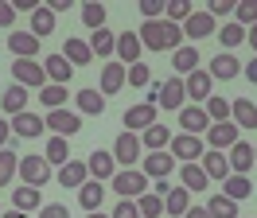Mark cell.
Masks as SVG:
<instances>
[{"label": "cell", "mask_w": 257, "mask_h": 218, "mask_svg": "<svg viewBox=\"0 0 257 218\" xmlns=\"http://www.w3.org/2000/svg\"><path fill=\"white\" fill-rule=\"evenodd\" d=\"M12 206H16V210H24V214H39V206H43V199H39V187L20 183L16 191H12Z\"/></svg>", "instance_id": "cell-25"}, {"label": "cell", "mask_w": 257, "mask_h": 218, "mask_svg": "<svg viewBox=\"0 0 257 218\" xmlns=\"http://www.w3.org/2000/svg\"><path fill=\"white\" fill-rule=\"evenodd\" d=\"M156 113L160 109L152 105V101H141V105H128L125 109V133H145L156 125Z\"/></svg>", "instance_id": "cell-11"}, {"label": "cell", "mask_w": 257, "mask_h": 218, "mask_svg": "<svg viewBox=\"0 0 257 218\" xmlns=\"http://www.w3.org/2000/svg\"><path fill=\"white\" fill-rule=\"evenodd\" d=\"M43 156H47L51 168H63L66 160H70V140H66V137H51L47 148H43Z\"/></svg>", "instance_id": "cell-37"}, {"label": "cell", "mask_w": 257, "mask_h": 218, "mask_svg": "<svg viewBox=\"0 0 257 218\" xmlns=\"http://www.w3.org/2000/svg\"><path fill=\"white\" fill-rule=\"evenodd\" d=\"M82 24H86L90 31H101V28H105V4L86 0V4H82Z\"/></svg>", "instance_id": "cell-41"}, {"label": "cell", "mask_w": 257, "mask_h": 218, "mask_svg": "<svg viewBox=\"0 0 257 218\" xmlns=\"http://www.w3.org/2000/svg\"><path fill=\"white\" fill-rule=\"evenodd\" d=\"M214 31H218V20L210 12H191V20L183 24V39L191 35V43H195V39H210Z\"/></svg>", "instance_id": "cell-18"}, {"label": "cell", "mask_w": 257, "mask_h": 218, "mask_svg": "<svg viewBox=\"0 0 257 218\" xmlns=\"http://www.w3.org/2000/svg\"><path fill=\"white\" fill-rule=\"evenodd\" d=\"M141 16L145 20H164V0H141Z\"/></svg>", "instance_id": "cell-51"}, {"label": "cell", "mask_w": 257, "mask_h": 218, "mask_svg": "<svg viewBox=\"0 0 257 218\" xmlns=\"http://www.w3.org/2000/svg\"><path fill=\"white\" fill-rule=\"evenodd\" d=\"M86 168H90V179H113L117 175V160H113V152H105V148H94L90 152V160H86Z\"/></svg>", "instance_id": "cell-17"}, {"label": "cell", "mask_w": 257, "mask_h": 218, "mask_svg": "<svg viewBox=\"0 0 257 218\" xmlns=\"http://www.w3.org/2000/svg\"><path fill=\"white\" fill-rule=\"evenodd\" d=\"M241 74V62L230 55V51H218L214 59H210V78H218V82H230V78Z\"/></svg>", "instance_id": "cell-22"}, {"label": "cell", "mask_w": 257, "mask_h": 218, "mask_svg": "<svg viewBox=\"0 0 257 218\" xmlns=\"http://www.w3.org/2000/svg\"><path fill=\"white\" fill-rule=\"evenodd\" d=\"M141 55H145L141 35H137V31H121V35H117V62H121V66H133V62H141Z\"/></svg>", "instance_id": "cell-15"}, {"label": "cell", "mask_w": 257, "mask_h": 218, "mask_svg": "<svg viewBox=\"0 0 257 218\" xmlns=\"http://www.w3.org/2000/svg\"><path fill=\"white\" fill-rule=\"evenodd\" d=\"M0 218H35V214H24V210H4Z\"/></svg>", "instance_id": "cell-59"}, {"label": "cell", "mask_w": 257, "mask_h": 218, "mask_svg": "<svg viewBox=\"0 0 257 218\" xmlns=\"http://www.w3.org/2000/svg\"><path fill=\"white\" fill-rule=\"evenodd\" d=\"M214 35L222 39L226 51H230V47H238V43H245V28H241V24H234V20H226L222 31H214Z\"/></svg>", "instance_id": "cell-45"}, {"label": "cell", "mask_w": 257, "mask_h": 218, "mask_svg": "<svg viewBox=\"0 0 257 218\" xmlns=\"http://www.w3.org/2000/svg\"><path fill=\"white\" fill-rule=\"evenodd\" d=\"M16 4H12V0H0V28H12V24H16Z\"/></svg>", "instance_id": "cell-52"}, {"label": "cell", "mask_w": 257, "mask_h": 218, "mask_svg": "<svg viewBox=\"0 0 257 218\" xmlns=\"http://www.w3.org/2000/svg\"><path fill=\"white\" fill-rule=\"evenodd\" d=\"M168 152L176 156L179 164H199L203 152H207V140H203V137H191V133H176L172 144H168Z\"/></svg>", "instance_id": "cell-4"}, {"label": "cell", "mask_w": 257, "mask_h": 218, "mask_svg": "<svg viewBox=\"0 0 257 218\" xmlns=\"http://www.w3.org/2000/svg\"><path fill=\"white\" fill-rule=\"evenodd\" d=\"M191 12L195 8L187 4V0H168V4H164V20H168V24H179V28L191 20Z\"/></svg>", "instance_id": "cell-42"}, {"label": "cell", "mask_w": 257, "mask_h": 218, "mask_svg": "<svg viewBox=\"0 0 257 218\" xmlns=\"http://www.w3.org/2000/svg\"><path fill=\"white\" fill-rule=\"evenodd\" d=\"M0 109H4V117H16V113H24L28 109V86H8L4 90V97H0Z\"/></svg>", "instance_id": "cell-27"}, {"label": "cell", "mask_w": 257, "mask_h": 218, "mask_svg": "<svg viewBox=\"0 0 257 218\" xmlns=\"http://www.w3.org/2000/svg\"><path fill=\"white\" fill-rule=\"evenodd\" d=\"M234 8H238V0H210L207 12L214 16V20H226V16H234Z\"/></svg>", "instance_id": "cell-50"}, {"label": "cell", "mask_w": 257, "mask_h": 218, "mask_svg": "<svg viewBox=\"0 0 257 218\" xmlns=\"http://www.w3.org/2000/svg\"><path fill=\"white\" fill-rule=\"evenodd\" d=\"M253 160H257V144H253Z\"/></svg>", "instance_id": "cell-61"}, {"label": "cell", "mask_w": 257, "mask_h": 218, "mask_svg": "<svg viewBox=\"0 0 257 218\" xmlns=\"http://www.w3.org/2000/svg\"><path fill=\"white\" fill-rule=\"evenodd\" d=\"M8 51H12L16 59H35V55H39V39H35L32 31H12V35H8Z\"/></svg>", "instance_id": "cell-24"}, {"label": "cell", "mask_w": 257, "mask_h": 218, "mask_svg": "<svg viewBox=\"0 0 257 218\" xmlns=\"http://www.w3.org/2000/svg\"><path fill=\"white\" fill-rule=\"evenodd\" d=\"M137 206H141V218H160V214H164V195L145 191V195L137 199Z\"/></svg>", "instance_id": "cell-44"}, {"label": "cell", "mask_w": 257, "mask_h": 218, "mask_svg": "<svg viewBox=\"0 0 257 218\" xmlns=\"http://www.w3.org/2000/svg\"><path fill=\"white\" fill-rule=\"evenodd\" d=\"M245 43L253 47V55H257V24H253V28H245Z\"/></svg>", "instance_id": "cell-57"}, {"label": "cell", "mask_w": 257, "mask_h": 218, "mask_svg": "<svg viewBox=\"0 0 257 218\" xmlns=\"http://www.w3.org/2000/svg\"><path fill=\"white\" fill-rule=\"evenodd\" d=\"M55 24H59V16L51 12L47 4H39V8L32 12V28H28V31H32L35 39H43V35H51V31H55Z\"/></svg>", "instance_id": "cell-33"}, {"label": "cell", "mask_w": 257, "mask_h": 218, "mask_svg": "<svg viewBox=\"0 0 257 218\" xmlns=\"http://www.w3.org/2000/svg\"><path fill=\"white\" fill-rule=\"evenodd\" d=\"M234 24L253 28V24H257V0H238V8H234Z\"/></svg>", "instance_id": "cell-48"}, {"label": "cell", "mask_w": 257, "mask_h": 218, "mask_svg": "<svg viewBox=\"0 0 257 218\" xmlns=\"http://www.w3.org/2000/svg\"><path fill=\"white\" fill-rule=\"evenodd\" d=\"M241 74H245V78H249V82L257 86V55H253L249 62H245V66H241Z\"/></svg>", "instance_id": "cell-55"}, {"label": "cell", "mask_w": 257, "mask_h": 218, "mask_svg": "<svg viewBox=\"0 0 257 218\" xmlns=\"http://www.w3.org/2000/svg\"><path fill=\"white\" fill-rule=\"evenodd\" d=\"M35 218H70V210H66L63 202H47V206H39Z\"/></svg>", "instance_id": "cell-53"}, {"label": "cell", "mask_w": 257, "mask_h": 218, "mask_svg": "<svg viewBox=\"0 0 257 218\" xmlns=\"http://www.w3.org/2000/svg\"><path fill=\"white\" fill-rule=\"evenodd\" d=\"M137 35H141L145 51H179L183 47V28L168 24V20H145L137 28Z\"/></svg>", "instance_id": "cell-1"}, {"label": "cell", "mask_w": 257, "mask_h": 218, "mask_svg": "<svg viewBox=\"0 0 257 218\" xmlns=\"http://www.w3.org/2000/svg\"><path fill=\"white\" fill-rule=\"evenodd\" d=\"M207 210H210V218H241L238 202L230 199V195H222V191H214L207 199Z\"/></svg>", "instance_id": "cell-34"}, {"label": "cell", "mask_w": 257, "mask_h": 218, "mask_svg": "<svg viewBox=\"0 0 257 218\" xmlns=\"http://www.w3.org/2000/svg\"><path fill=\"white\" fill-rule=\"evenodd\" d=\"M141 148H145V144H141V137H137V133H121V137L113 140V160H117V168H133V164H137V160H141Z\"/></svg>", "instance_id": "cell-9"}, {"label": "cell", "mask_w": 257, "mask_h": 218, "mask_svg": "<svg viewBox=\"0 0 257 218\" xmlns=\"http://www.w3.org/2000/svg\"><path fill=\"white\" fill-rule=\"evenodd\" d=\"M125 82L137 86V90H145V86H152V70L145 62H133V66H125Z\"/></svg>", "instance_id": "cell-46"}, {"label": "cell", "mask_w": 257, "mask_h": 218, "mask_svg": "<svg viewBox=\"0 0 257 218\" xmlns=\"http://www.w3.org/2000/svg\"><path fill=\"white\" fill-rule=\"evenodd\" d=\"M222 195H230L234 202L249 199V195H253V183H249V175H230V179L222 183Z\"/></svg>", "instance_id": "cell-39"}, {"label": "cell", "mask_w": 257, "mask_h": 218, "mask_svg": "<svg viewBox=\"0 0 257 218\" xmlns=\"http://www.w3.org/2000/svg\"><path fill=\"white\" fill-rule=\"evenodd\" d=\"M66 62H70V66H90V62H94V51H90V43H86V39H74V35H66Z\"/></svg>", "instance_id": "cell-31"}, {"label": "cell", "mask_w": 257, "mask_h": 218, "mask_svg": "<svg viewBox=\"0 0 257 218\" xmlns=\"http://www.w3.org/2000/svg\"><path fill=\"white\" fill-rule=\"evenodd\" d=\"M179 129L191 133V137H203V133L210 129L207 109H203V105H183V109H179Z\"/></svg>", "instance_id": "cell-16"}, {"label": "cell", "mask_w": 257, "mask_h": 218, "mask_svg": "<svg viewBox=\"0 0 257 218\" xmlns=\"http://www.w3.org/2000/svg\"><path fill=\"white\" fill-rule=\"evenodd\" d=\"M12 78H16V86H28V90H43L47 86V70L35 59H16L12 62Z\"/></svg>", "instance_id": "cell-6"}, {"label": "cell", "mask_w": 257, "mask_h": 218, "mask_svg": "<svg viewBox=\"0 0 257 218\" xmlns=\"http://www.w3.org/2000/svg\"><path fill=\"white\" fill-rule=\"evenodd\" d=\"M176 156L168 152V148H164V152H148V156H141V171H145L148 179H168V175H172V171H176Z\"/></svg>", "instance_id": "cell-10"}, {"label": "cell", "mask_w": 257, "mask_h": 218, "mask_svg": "<svg viewBox=\"0 0 257 218\" xmlns=\"http://www.w3.org/2000/svg\"><path fill=\"white\" fill-rule=\"evenodd\" d=\"M121 86H125V66H121V62H105V66H101V93L109 97V93H117Z\"/></svg>", "instance_id": "cell-35"}, {"label": "cell", "mask_w": 257, "mask_h": 218, "mask_svg": "<svg viewBox=\"0 0 257 218\" xmlns=\"http://www.w3.org/2000/svg\"><path fill=\"white\" fill-rule=\"evenodd\" d=\"M20 179L28 187H43L55 179V168L47 164V156H20Z\"/></svg>", "instance_id": "cell-5"}, {"label": "cell", "mask_w": 257, "mask_h": 218, "mask_svg": "<svg viewBox=\"0 0 257 218\" xmlns=\"http://www.w3.org/2000/svg\"><path fill=\"white\" fill-rule=\"evenodd\" d=\"M172 137H176V133H172V129H168V125H152V129H145V133H141V144H145L148 152H164V148H168V144H172Z\"/></svg>", "instance_id": "cell-28"}, {"label": "cell", "mask_w": 257, "mask_h": 218, "mask_svg": "<svg viewBox=\"0 0 257 218\" xmlns=\"http://www.w3.org/2000/svg\"><path fill=\"white\" fill-rule=\"evenodd\" d=\"M12 121V133L24 140H35L39 133H47V121L39 117V113H32V109H24V113H16V117H8Z\"/></svg>", "instance_id": "cell-13"}, {"label": "cell", "mask_w": 257, "mask_h": 218, "mask_svg": "<svg viewBox=\"0 0 257 218\" xmlns=\"http://www.w3.org/2000/svg\"><path fill=\"white\" fill-rule=\"evenodd\" d=\"M86 218H109V214H105V210H90Z\"/></svg>", "instance_id": "cell-60"}, {"label": "cell", "mask_w": 257, "mask_h": 218, "mask_svg": "<svg viewBox=\"0 0 257 218\" xmlns=\"http://www.w3.org/2000/svg\"><path fill=\"white\" fill-rule=\"evenodd\" d=\"M101 199H105L101 179H86V183L78 187V202L86 206V214H90V210H101Z\"/></svg>", "instance_id": "cell-32"}, {"label": "cell", "mask_w": 257, "mask_h": 218, "mask_svg": "<svg viewBox=\"0 0 257 218\" xmlns=\"http://www.w3.org/2000/svg\"><path fill=\"white\" fill-rule=\"evenodd\" d=\"M20 175V156L12 148H0V187H8Z\"/></svg>", "instance_id": "cell-40"}, {"label": "cell", "mask_w": 257, "mask_h": 218, "mask_svg": "<svg viewBox=\"0 0 257 218\" xmlns=\"http://www.w3.org/2000/svg\"><path fill=\"white\" fill-rule=\"evenodd\" d=\"M109 218H141V206H137V199H121L109 210Z\"/></svg>", "instance_id": "cell-49"}, {"label": "cell", "mask_w": 257, "mask_h": 218, "mask_svg": "<svg viewBox=\"0 0 257 218\" xmlns=\"http://www.w3.org/2000/svg\"><path fill=\"white\" fill-rule=\"evenodd\" d=\"M187 206H191V191H187L183 183L172 187V191L164 195V210H168L172 218H183V214H187Z\"/></svg>", "instance_id": "cell-30"}, {"label": "cell", "mask_w": 257, "mask_h": 218, "mask_svg": "<svg viewBox=\"0 0 257 218\" xmlns=\"http://www.w3.org/2000/svg\"><path fill=\"white\" fill-rule=\"evenodd\" d=\"M43 121H47V129L55 133V137H66V140L82 129V117L74 113V109H66V105L63 109H47V117H43Z\"/></svg>", "instance_id": "cell-7"}, {"label": "cell", "mask_w": 257, "mask_h": 218, "mask_svg": "<svg viewBox=\"0 0 257 218\" xmlns=\"http://www.w3.org/2000/svg\"><path fill=\"white\" fill-rule=\"evenodd\" d=\"M203 109H207L210 125H218V121H230V101H226V97H218V93H210L207 101H203Z\"/></svg>", "instance_id": "cell-43"}, {"label": "cell", "mask_w": 257, "mask_h": 218, "mask_svg": "<svg viewBox=\"0 0 257 218\" xmlns=\"http://www.w3.org/2000/svg\"><path fill=\"white\" fill-rule=\"evenodd\" d=\"M199 164H203V171H207V179H222V183H226V179L234 175V171H230V160H226V152H218V148H207Z\"/></svg>", "instance_id": "cell-19"}, {"label": "cell", "mask_w": 257, "mask_h": 218, "mask_svg": "<svg viewBox=\"0 0 257 218\" xmlns=\"http://www.w3.org/2000/svg\"><path fill=\"white\" fill-rule=\"evenodd\" d=\"M55 179H59V187H66V191H78V187L90 179V168H86V160H66L63 168L55 171Z\"/></svg>", "instance_id": "cell-14"}, {"label": "cell", "mask_w": 257, "mask_h": 218, "mask_svg": "<svg viewBox=\"0 0 257 218\" xmlns=\"http://www.w3.org/2000/svg\"><path fill=\"white\" fill-rule=\"evenodd\" d=\"M230 121L238 129H257V105L253 97H234L230 101Z\"/></svg>", "instance_id": "cell-21"}, {"label": "cell", "mask_w": 257, "mask_h": 218, "mask_svg": "<svg viewBox=\"0 0 257 218\" xmlns=\"http://www.w3.org/2000/svg\"><path fill=\"white\" fill-rule=\"evenodd\" d=\"M183 218H210V210H207V206H195V202H191V206H187V214H183Z\"/></svg>", "instance_id": "cell-56"}, {"label": "cell", "mask_w": 257, "mask_h": 218, "mask_svg": "<svg viewBox=\"0 0 257 218\" xmlns=\"http://www.w3.org/2000/svg\"><path fill=\"white\" fill-rule=\"evenodd\" d=\"M179 183L187 187V191H203L210 179H207V171H203V164H179Z\"/></svg>", "instance_id": "cell-36"}, {"label": "cell", "mask_w": 257, "mask_h": 218, "mask_svg": "<svg viewBox=\"0 0 257 218\" xmlns=\"http://www.w3.org/2000/svg\"><path fill=\"white\" fill-rule=\"evenodd\" d=\"M226 160H230V171H234V175H245V171L257 164L253 160V144H249V140H238L234 148H226Z\"/></svg>", "instance_id": "cell-20"}, {"label": "cell", "mask_w": 257, "mask_h": 218, "mask_svg": "<svg viewBox=\"0 0 257 218\" xmlns=\"http://www.w3.org/2000/svg\"><path fill=\"white\" fill-rule=\"evenodd\" d=\"M183 90H187V97H191V105H203L210 93H214V78H210V70H191V74L183 78Z\"/></svg>", "instance_id": "cell-12"}, {"label": "cell", "mask_w": 257, "mask_h": 218, "mask_svg": "<svg viewBox=\"0 0 257 218\" xmlns=\"http://www.w3.org/2000/svg\"><path fill=\"white\" fill-rule=\"evenodd\" d=\"M39 101L47 109H63V101H66V86H55V82H47L43 90H39Z\"/></svg>", "instance_id": "cell-47"}, {"label": "cell", "mask_w": 257, "mask_h": 218, "mask_svg": "<svg viewBox=\"0 0 257 218\" xmlns=\"http://www.w3.org/2000/svg\"><path fill=\"white\" fill-rule=\"evenodd\" d=\"M8 140H12V121L0 113V148H8Z\"/></svg>", "instance_id": "cell-54"}, {"label": "cell", "mask_w": 257, "mask_h": 218, "mask_svg": "<svg viewBox=\"0 0 257 218\" xmlns=\"http://www.w3.org/2000/svg\"><path fill=\"white\" fill-rule=\"evenodd\" d=\"M109 187L121 195V199H141L148 191V175L141 168H117V175L109 179Z\"/></svg>", "instance_id": "cell-3"}, {"label": "cell", "mask_w": 257, "mask_h": 218, "mask_svg": "<svg viewBox=\"0 0 257 218\" xmlns=\"http://www.w3.org/2000/svg\"><path fill=\"white\" fill-rule=\"evenodd\" d=\"M90 51H94V59H109V55H117V35H113L109 28H101V31H90Z\"/></svg>", "instance_id": "cell-29"}, {"label": "cell", "mask_w": 257, "mask_h": 218, "mask_svg": "<svg viewBox=\"0 0 257 218\" xmlns=\"http://www.w3.org/2000/svg\"><path fill=\"white\" fill-rule=\"evenodd\" d=\"M74 101H78V113H105V93L101 90H78L74 93Z\"/></svg>", "instance_id": "cell-38"}, {"label": "cell", "mask_w": 257, "mask_h": 218, "mask_svg": "<svg viewBox=\"0 0 257 218\" xmlns=\"http://www.w3.org/2000/svg\"><path fill=\"white\" fill-rule=\"evenodd\" d=\"M0 214H4V210H0Z\"/></svg>", "instance_id": "cell-62"}, {"label": "cell", "mask_w": 257, "mask_h": 218, "mask_svg": "<svg viewBox=\"0 0 257 218\" xmlns=\"http://www.w3.org/2000/svg\"><path fill=\"white\" fill-rule=\"evenodd\" d=\"M172 66H176L179 78H187L191 70H199V47H195V43H183L179 51H172Z\"/></svg>", "instance_id": "cell-26"}, {"label": "cell", "mask_w": 257, "mask_h": 218, "mask_svg": "<svg viewBox=\"0 0 257 218\" xmlns=\"http://www.w3.org/2000/svg\"><path fill=\"white\" fill-rule=\"evenodd\" d=\"M203 140H207V148H218V152H226V148H234L241 140V129L234 121H218V125H210L207 133H203Z\"/></svg>", "instance_id": "cell-8"}, {"label": "cell", "mask_w": 257, "mask_h": 218, "mask_svg": "<svg viewBox=\"0 0 257 218\" xmlns=\"http://www.w3.org/2000/svg\"><path fill=\"white\" fill-rule=\"evenodd\" d=\"M152 90V105L156 109H183V101H187V90H183V78L172 74V78H164V82H152L148 86Z\"/></svg>", "instance_id": "cell-2"}, {"label": "cell", "mask_w": 257, "mask_h": 218, "mask_svg": "<svg viewBox=\"0 0 257 218\" xmlns=\"http://www.w3.org/2000/svg\"><path fill=\"white\" fill-rule=\"evenodd\" d=\"M43 70H47V82H55V86H66L70 74H74V66L66 62L63 51H59V55H47V59H43Z\"/></svg>", "instance_id": "cell-23"}, {"label": "cell", "mask_w": 257, "mask_h": 218, "mask_svg": "<svg viewBox=\"0 0 257 218\" xmlns=\"http://www.w3.org/2000/svg\"><path fill=\"white\" fill-rule=\"evenodd\" d=\"M152 191H156V195H168V191H172V183H168V179H156V187H152Z\"/></svg>", "instance_id": "cell-58"}]
</instances>
